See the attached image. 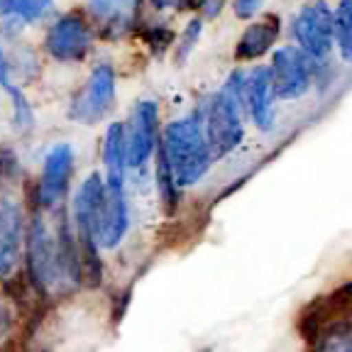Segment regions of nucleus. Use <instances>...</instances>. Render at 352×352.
<instances>
[{"label": "nucleus", "mask_w": 352, "mask_h": 352, "mask_svg": "<svg viewBox=\"0 0 352 352\" xmlns=\"http://www.w3.org/2000/svg\"><path fill=\"white\" fill-rule=\"evenodd\" d=\"M25 248H28V270L37 289L64 292L81 281V252L76 235L66 223L52 230L42 215H34L25 235Z\"/></svg>", "instance_id": "f257e3e1"}, {"label": "nucleus", "mask_w": 352, "mask_h": 352, "mask_svg": "<svg viewBox=\"0 0 352 352\" xmlns=\"http://www.w3.org/2000/svg\"><path fill=\"white\" fill-rule=\"evenodd\" d=\"M160 157L164 160L176 186H191L201 182L213 162V152H210L204 127L193 118H184V120H174L166 125L162 135Z\"/></svg>", "instance_id": "f03ea898"}, {"label": "nucleus", "mask_w": 352, "mask_h": 352, "mask_svg": "<svg viewBox=\"0 0 352 352\" xmlns=\"http://www.w3.org/2000/svg\"><path fill=\"white\" fill-rule=\"evenodd\" d=\"M240 83L242 76H232L230 83L210 98L208 110H206L204 132L213 157H226L245 138V127H242L240 118Z\"/></svg>", "instance_id": "7ed1b4c3"}, {"label": "nucleus", "mask_w": 352, "mask_h": 352, "mask_svg": "<svg viewBox=\"0 0 352 352\" xmlns=\"http://www.w3.org/2000/svg\"><path fill=\"white\" fill-rule=\"evenodd\" d=\"M296 44L311 59H323L333 50V10L325 0H311L296 12L292 22Z\"/></svg>", "instance_id": "20e7f679"}, {"label": "nucleus", "mask_w": 352, "mask_h": 352, "mask_svg": "<svg viewBox=\"0 0 352 352\" xmlns=\"http://www.w3.org/2000/svg\"><path fill=\"white\" fill-rule=\"evenodd\" d=\"M113 103H116V72L113 66L103 64L94 69L83 91L74 98L72 118L83 125H96L113 110Z\"/></svg>", "instance_id": "39448f33"}, {"label": "nucleus", "mask_w": 352, "mask_h": 352, "mask_svg": "<svg viewBox=\"0 0 352 352\" xmlns=\"http://www.w3.org/2000/svg\"><path fill=\"white\" fill-rule=\"evenodd\" d=\"M270 76L279 98H301L311 88V56L301 47H279L272 56Z\"/></svg>", "instance_id": "423d86ee"}, {"label": "nucleus", "mask_w": 352, "mask_h": 352, "mask_svg": "<svg viewBox=\"0 0 352 352\" xmlns=\"http://www.w3.org/2000/svg\"><path fill=\"white\" fill-rule=\"evenodd\" d=\"M74 174V149L69 144H54L47 152L42 164V176H39L37 198L39 206L47 210H56L64 204L69 184Z\"/></svg>", "instance_id": "0eeeda50"}, {"label": "nucleus", "mask_w": 352, "mask_h": 352, "mask_svg": "<svg viewBox=\"0 0 352 352\" xmlns=\"http://www.w3.org/2000/svg\"><path fill=\"white\" fill-rule=\"evenodd\" d=\"M94 34L78 12H66L47 30L44 47L56 61H81L91 50Z\"/></svg>", "instance_id": "6e6552de"}, {"label": "nucleus", "mask_w": 352, "mask_h": 352, "mask_svg": "<svg viewBox=\"0 0 352 352\" xmlns=\"http://www.w3.org/2000/svg\"><path fill=\"white\" fill-rule=\"evenodd\" d=\"M130 215H127V201L122 182H108L105 179V193L100 198L98 213H96V242L98 248L113 250L125 237Z\"/></svg>", "instance_id": "1a4fd4ad"}, {"label": "nucleus", "mask_w": 352, "mask_h": 352, "mask_svg": "<svg viewBox=\"0 0 352 352\" xmlns=\"http://www.w3.org/2000/svg\"><path fill=\"white\" fill-rule=\"evenodd\" d=\"M157 127H160V108L152 100L135 105L130 120L125 125L127 166H142L149 162L157 147Z\"/></svg>", "instance_id": "9d476101"}, {"label": "nucleus", "mask_w": 352, "mask_h": 352, "mask_svg": "<svg viewBox=\"0 0 352 352\" xmlns=\"http://www.w3.org/2000/svg\"><path fill=\"white\" fill-rule=\"evenodd\" d=\"M25 248V218L15 201H0V279H8L17 270Z\"/></svg>", "instance_id": "9b49d317"}, {"label": "nucleus", "mask_w": 352, "mask_h": 352, "mask_svg": "<svg viewBox=\"0 0 352 352\" xmlns=\"http://www.w3.org/2000/svg\"><path fill=\"white\" fill-rule=\"evenodd\" d=\"M242 100L248 105L250 118L259 130H270L274 125V83H272L270 69L254 66L240 83Z\"/></svg>", "instance_id": "f8f14e48"}, {"label": "nucleus", "mask_w": 352, "mask_h": 352, "mask_svg": "<svg viewBox=\"0 0 352 352\" xmlns=\"http://www.w3.org/2000/svg\"><path fill=\"white\" fill-rule=\"evenodd\" d=\"M142 0H88V10L110 34H125L138 22Z\"/></svg>", "instance_id": "ddd939ff"}, {"label": "nucleus", "mask_w": 352, "mask_h": 352, "mask_svg": "<svg viewBox=\"0 0 352 352\" xmlns=\"http://www.w3.org/2000/svg\"><path fill=\"white\" fill-rule=\"evenodd\" d=\"M276 37H279V17L276 15H267L262 20L252 22L245 32H242L240 42L235 47V56L242 61H254L262 54L274 47Z\"/></svg>", "instance_id": "4468645a"}, {"label": "nucleus", "mask_w": 352, "mask_h": 352, "mask_svg": "<svg viewBox=\"0 0 352 352\" xmlns=\"http://www.w3.org/2000/svg\"><path fill=\"white\" fill-rule=\"evenodd\" d=\"M103 162L108 171V182H122L127 169V147H125V125L113 122L105 132L103 142Z\"/></svg>", "instance_id": "2eb2a0df"}, {"label": "nucleus", "mask_w": 352, "mask_h": 352, "mask_svg": "<svg viewBox=\"0 0 352 352\" xmlns=\"http://www.w3.org/2000/svg\"><path fill=\"white\" fill-rule=\"evenodd\" d=\"M333 37L342 59L352 61V0H340L333 12Z\"/></svg>", "instance_id": "dca6fc26"}, {"label": "nucleus", "mask_w": 352, "mask_h": 352, "mask_svg": "<svg viewBox=\"0 0 352 352\" xmlns=\"http://www.w3.org/2000/svg\"><path fill=\"white\" fill-rule=\"evenodd\" d=\"M52 0H3V12L20 17L25 22H34L50 10Z\"/></svg>", "instance_id": "f3484780"}, {"label": "nucleus", "mask_w": 352, "mask_h": 352, "mask_svg": "<svg viewBox=\"0 0 352 352\" xmlns=\"http://www.w3.org/2000/svg\"><path fill=\"white\" fill-rule=\"evenodd\" d=\"M0 86L6 88L8 94L12 96V100H15V118H17V122H20V120L28 122L30 120V108H28V103H25V98L20 96V91L10 86V76H8V64H6V54H3V47H0Z\"/></svg>", "instance_id": "a211bd4d"}, {"label": "nucleus", "mask_w": 352, "mask_h": 352, "mask_svg": "<svg viewBox=\"0 0 352 352\" xmlns=\"http://www.w3.org/2000/svg\"><path fill=\"white\" fill-rule=\"evenodd\" d=\"M223 6H226V0H188V8H193L206 17H215L223 10Z\"/></svg>", "instance_id": "6ab92c4d"}, {"label": "nucleus", "mask_w": 352, "mask_h": 352, "mask_svg": "<svg viewBox=\"0 0 352 352\" xmlns=\"http://www.w3.org/2000/svg\"><path fill=\"white\" fill-rule=\"evenodd\" d=\"M267 0H235V15L248 20V17H254V12H259V8L264 6Z\"/></svg>", "instance_id": "aec40b11"}, {"label": "nucleus", "mask_w": 352, "mask_h": 352, "mask_svg": "<svg viewBox=\"0 0 352 352\" xmlns=\"http://www.w3.org/2000/svg\"><path fill=\"white\" fill-rule=\"evenodd\" d=\"M10 314H8V308L3 306V301H0V340H3V338L8 336V333H10Z\"/></svg>", "instance_id": "412c9836"}, {"label": "nucleus", "mask_w": 352, "mask_h": 352, "mask_svg": "<svg viewBox=\"0 0 352 352\" xmlns=\"http://www.w3.org/2000/svg\"><path fill=\"white\" fill-rule=\"evenodd\" d=\"M154 8L166 10V8H188V0H152Z\"/></svg>", "instance_id": "4be33fe9"}]
</instances>
